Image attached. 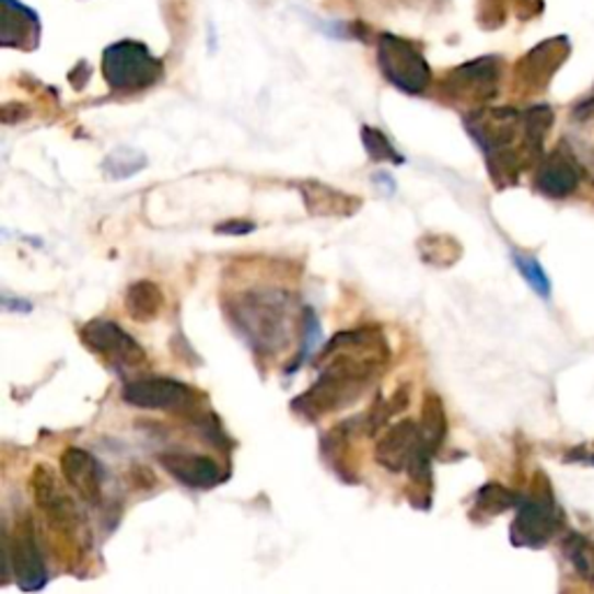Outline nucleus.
Returning <instances> with one entry per match:
<instances>
[{
  "mask_svg": "<svg viewBox=\"0 0 594 594\" xmlns=\"http://www.w3.org/2000/svg\"><path fill=\"white\" fill-rule=\"evenodd\" d=\"M82 341L93 353L109 358L114 365L138 368L147 360L144 349L132 339L126 330H121L114 321H91L82 328Z\"/></svg>",
  "mask_w": 594,
  "mask_h": 594,
  "instance_id": "nucleus-10",
  "label": "nucleus"
},
{
  "mask_svg": "<svg viewBox=\"0 0 594 594\" xmlns=\"http://www.w3.org/2000/svg\"><path fill=\"white\" fill-rule=\"evenodd\" d=\"M513 265L519 267V272L523 275V279L529 283V289L548 300L550 293H552V286H550V279L546 275V270L541 267V263L536 260L534 256H525V254H513Z\"/></svg>",
  "mask_w": 594,
  "mask_h": 594,
  "instance_id": "nucleus-24",
  "label": "nucleus"
},
{
  "mask_svg": "<svg viewBox=\"0 0 594 594\" xmlns=\"http://www.w3.org/2000/svg\"><path fill=\"white\" fill-rule=\"evenodd\" d=\"M569 459H579V463L594 465V451H590L587 446H579L576 451L569 453Z\"/></svg>",
  "mask_w": 594,
  "mask_h": 594,
  "instance_id": "nucleus-27",
  "label": "nucleus"
},
{
  "mask_svg": "<svg viewBox=\"0 0 594 594\" xmlns=\"http://www.w3.org/2000/svg\"><path fill=\"white\" fill-rule=\"evenodd\" d=\"M163 304H165V295L156 281L140 279V281L128 286L124 306H126L128 316L136 323L156 321L159 314L163 312Z\"/></svg>",
  "mask_w": 594,
  "mask_h": 594,
  "instance_id": "nucleus-18",
  "label": "nucleus"
},
{
  "mask_svg": "<svg viewBox=\"0 0 594 594\" xmlns=\"http://www.w3.org/2000/svg\"><path fill=\"white\" fill-rule=\"evenodd\" d=\"M420 434H423L426 446L436 453L439 446L444 444L449 434V418L444 401L436 393H426L423 397V411H420Z\"/></svg>",
  "mask_w": 594,
  "mask_h": 594,
  "instance_id": "nucleus-19",
  "label": "nucleus"
},
{
  "mask_svg": "<svg viewBox=\"0 0 594 594\" xmlns=\"http://www.w3.org/2000/svg\"><path fill=\"white\" fill-rule=\"evenodd\" d=\"M5 562L12 564L16 583L24 592H35L47 585V567L31 521L16 529L14 539H5Z\"/></svg>",
  "mask_w": 594,
  "mask_h": 594,
  "instance_id": "nucleus-9",
  "label": "nucleus"
},
{
  "mask_svg": "<svg viewBox=\"0 0 594 594\" xmlns=\"http://www.w3.org/2000/svg\"><path fill=\"white\" fill-rule=\"evenodd\" d=\"M500 66L494 59H478L455 68L444 82V93L459 103H486L494 98Z\"/></svg>",
  "mask_w": 594,
  "mask_h": 594,
  "instance_id": "nucleus-11",
  "label": "nucleus"
},
{
  "mask_svg": "<svg viewBox=\"0 0 594 594\" xmlns=\"http://www.w3.org/2000/svg\"><path fill=\"white\" fill-rule=\"evenodd\" d=\"M163 469L177 478L179 484L196 488V490H209L217 488L223 481V471L217 459L198 455V453H163L161 457Z\"/></svg>",
  "mask_w": 594,
  "mask_h": 594,
  "instance_id": "nucleus-15",
  "label": "nucleus"
},
{
  "mask_svg": "<svg viewBox=\"0 0 594 594\" xmlns=\"http://www.w3.org/2000/svg\"><path fill=\"white\" fill-rule=\"evenodd\" d=\"M230 321L258 351L277 353L291 341L293 314L291 300L279 291H254L228 302Z\"/></svg>",
  "mask_w": 594,
  "mask_h": 594,
  "instance_id": "nucleus-3",
  "label": "nucleus"
},
{
  "mask_svg": "<svg viewBox=\"0 0 594 594\" xmlns=\"http://www.w3.org/2000/svg\"><path fill=\"white\" fill-rule=\"evenodd\" d=\"M298 188L306 212L318 219H349L362 207L360 198L343 194V190L328 184L302 182Z\"/></svg>",
  "mask_w": 594,
  "mask_h": 594,
  "instance_id": "nucleus-16",
  "label": "nucleus"
},
{
  "mask_svg": "<svg viewBox=\"0 0 594 594\" xmlns=\"http://www.w3.org/2000/svg\"><path fill=\"white\" fill-rule=\"evenodd\" d=\"M0 45L14 49H35L40 45V19L19 0H3V31Z\"/></svg>",
  "mask_w": 594,
  "mask_h": 594,
  "instance_id": "nucleus-17",
  "label": "nucleus"
},
{
  "mask_svg": "<svg viewBox=\"0 0 594 594\" xmlns=\"http://www.w3.org/2000/svg\"><path fill=\"white\" fill-rule=\"evenodd\" d=\"M581 184V172L576 161L569 151L558 149L552 151L550 156H546L539 167H536L534 175V186L541 196L552 198V200H562L569 198L573 190Z\"/></svg>",
  "mask_w": 594,
  "mask_h": 594,
  "instance_id": "nucleus-14",
  "label": "nucleus"
},
{
  "mask_svg": "<svg viewBox=\"0 0 594 594\" xmlns=\"http://www.w3.org/2000/svg\"><path fill=\"white\" fill-rule=\"evenodd\" d=\"M144 165H147V159L140 151L117 149L103 161V172L109 179H126V177L138 175Z\"/></svg>",
  "mask_w": 594,
  "mask_h": 594,
  "instance_id": "nucleus-22",
  "label": "nucleus"
},
{
  "mask_svg": "<svg viewBox=\"0 0 594 594\" xmlns=\"http://www.w3.org/2000/svg\"><path fill=\"white\" fill-rule=\"evenodd\" d=\"M465 126L486 153L490 177L500 188L519 182L525 165L539 161L527 144L523 114L515 109H476L467 114Z\"/></svg>",
  "mask_w": 594,
  "mask_h": 594,
  "instance_id": "nucleus-2",
  "label": "nucleus"
},
{
  "mask_svg": "<svg viewBox=\"0 0 594 594\" xmlns=\"http://www.w3.org/2000/svg\"><path fill=\"white\" fill-rule=\"evenodd\" d=\"M391 347L378 330H353L335 335L314 360L318 378L300 395L293 407L310 420L353 405L376 374L388 365Z\"/></svg>",
  "mask_w": 594,
  "mask_h": 594,
  "instance_id": "nucleus-1",
  "label": "nucleus"
},
{
  "mask_svg": "<svg viewBox=\"0 0 594 594\" xmlns=\"http://www.w3.org/2000/svg\"><path fill=\"white\" fill-rule=\"evenodd\" d=\"M418 252H420V258L430 265H436V267L453 265V263H457L459 256H463V248H459V244L446 235L423 237L418 242Z\"/></svg>",
  "mask_w": 594,
  "mask_h": 594,
  "instance_id": "nucleus-21",
  "label": "nucleus"
},
{
  "mask_svg": "<svg viewBox=\"0 0 594 594\" xmlns=\"http://www.w3.org/2000/svg\"><path fill=\"white\" fill-rule=\"evenodd\" d=\"M564 555L579 576L594 581V544L590 539L581 534H571L564 541Z\"/></svg>",
  "mask_w": 594,
  "mask_h": 594,
  "instance_id": "nucleus-23",
  "label": "nucleus"
},
{
  "mask_svg": "<svg viewBox=\"0 0 594 594\" xmlns=\"http://www.w3.org/2000/svg\"><path fill=\"white\" fill-rule=\"evenodd\" d=\"M61 476L63 481L77 492L80 500L91 506H98L103 502V484L105 471L103 465L84 449H68L61 455Z\"/></svg>",
  "mask_w": 594,
  "mask_h": 594,
  "instance_id": "nucleus-13",
  "label": "nucleus"
},
{
  "mask_svg": "<svg viewBox=\"0 0 594 594\" xmlns=\"http://www.w3.org/2000/svg\"><path fill=\"white\" fill-rule=\"evenodd\" d=\"M256 230V223L254 221H242V219H235V221H223L221 225L214 228L217 235H248Z\"/></svg>",
  "mask_w": 594,
  "mask_h": 594,
  "instance_id": "nucleus-26",
  "label": "nucleus"
},
{
  "mask_svg": "<svg viewBox=\"0 0 594 594\" xmlns=\"http://www.w3.org/2000/svg\"><path fill=\"white\" fill-rule=\"evenodd\" d=\"M521 502H523V497L519 492H513L500 484H488L476 492L471 519L488 521V519H494V515H500L513 506H519Z\"/></svg>",
  "mask_w": 594,
  "mask_h": 594,
  "instance_id": "nucleus-20",
  "label": "nucleus"
},
{
  "mask_svg": "<svg viewBox=\"0 0 594 594\" xmlns=\"http://www.w3.org/2000/svg\"><path fill=\"white\" fill-rule=\"evenodd\" d=\"M124 401L138 409H179L196 399L194 388L175 378H140L130 381L121 393Z\"/></svg>",
  "mask_w": 594,
  "mask_h": 594,
  "instance_id": "nucleus-12",
  "label": "nucleus"
},
{
  "mask_svg": "<svg viewBox=\"0 0 594 594\" xmlns=\"http://www.w3.org/2000/svg\"><path fill=\"white\" fill-rule=\"evenodd\" d=\"M560 511L555 506L550 490L534 492L519 504L511 525V544L521 548H544L560 529Z\"/></svg>",
  "mask_w": 594,
  "mask_h": 594,
  "instance_id": "nucleus-8",
  "label": "nucleus"
},
{
  "mask_svg": "<svg viewBox=\"0 0 594 594\" xmlns=\"http://www.w3.org/2000/svg\"><path fill=\"white\" fill-rule=\"evenodd\" d=\"M103 74L114 91L136 93L161 80L163 63L149 51L147 45L121 40L103 51Z\"/></svg>",
  "mask_w": 594,
  "mask_h": 594,
  "instance_id": "nucleus-4",
  "label": "nucleus"
},
{
  "mask_svg": "<svg viewBox=\"0 0 594 594\" xmlns=\"http://www.w3.org/2000/svg\"><path fill=\"white\" fill-rule=\"evenodd\" d=\"M362 144H365L368 149V156L376 163H383V161H391L395 165H401L405 163V156H399L397 149L393 147V142L383 136V132L378 128H372V126H362Z\"/></svg>",
  "mask_w": 594,
  "mask_h": 594,
  "instance_id": "nucleus-25",
  "label": "nucleus"
},
{
  "mask_svg": "<svg viewBox=\"0 0 594 594\" xmlns=\"http://www.w3.org/2000/svg\"><path fill=\"white\" fill-rule=\"evenodd\" d=\"M376 61L386 80L399 91L418 95L432 82V70L418 47L397 35L383 33L376 45Z\"/></svg>",
  "mask_w": 594,
  "mask_h": 594,
  "instance_id": "nucleus-7",
  "label": "nucleus"
},
{
  "mask_svg": "<svg viewBox=\"0 0 594 594\" xmlns=\"http://www.w3.org/2000/svg\"><path fill=\"white\" fill-rule=\"evenodd\" d=\"M31 492L33 500L45 513V519L49 525L68 536L72 541H82L86 539V519L82 509L77 506V502L66 492L63 484L59 481V476L54 474L49 465H37L31 474Z\"/></svg>",
  "mask_w": 594,
  "mask_h": 594,
  "instance_id": "nucleus-6",
  "label": "nucleus"
},
{
  "mask_svg": "<svg viewBox=\"0 0 594 594\" xmlns=\"http://www.w3.org/2000/svg\"><path fill=\"white\" fill-rule=\"evenodd\" d=\"M432 451L426 446L423 434L414 420H399L386 434L378 439L374 457L376 463L393 474L409 471L416 484L430 478Z\"/></svg>",
  "mask_w": 594,
  "mask_h": 594,
  "instance_id": "nucleus-5",
  "label": "nucleus"
}]
</instances>
